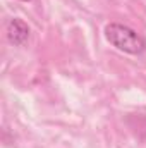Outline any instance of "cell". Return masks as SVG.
<instances>
[{
  "label": "cell",
  "instance_id": "2",
  "mask_svg": "<svg viewBox=\"0 0 146 148\" xmlns=\"http://www.w3.org/2000/svg\"><path fill=\"white\" fill-rule=\"evenodd\" d=\"M29 26L23 21V19H10L7 24V40L9 43H12L14 47H23L28 40H29Z\"/></svg>",
  "mask_w": 146,
  "mask_h": 148
},
{
  "label": "cell",
  "instance_id": "3",
  "mask_svg": "<svg viewBox=\"0 0 146 148\" xmlns=\"http://www.w3.org/2000/svg\"><path fill=\"white\" fill-rule=\"evenodd\" d=\"M21 2H31V0H21Z\"/></svg>",
  "mask_w": 146,
  "mask_h": 148
},
{
  "label": "cell",
  "instance_id": "1",
  "mask_svg": "<svg viewBox=\"0 0 146 148\" xmlns=\"http://www.w3.org/2000/svg\"><path fill=\"white\" fill-rule=\"evenodd\" d=\"M105 40L119 52L129 55H141L146 52V40L136 29L122 24V23H108L103 29Z\"/></svg>",
  "mask_w": 146,
  "mask_h": 148
}]
</instances>
